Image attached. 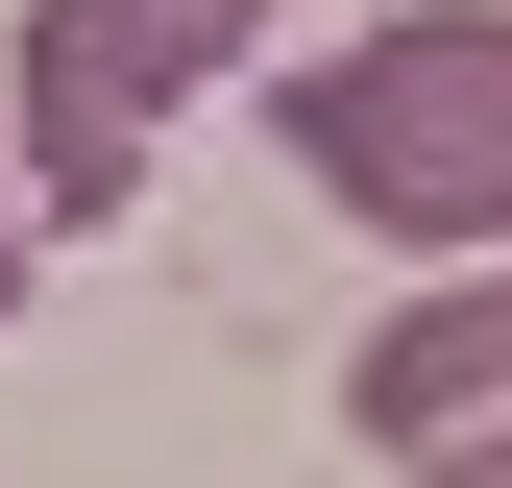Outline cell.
<instances>
[{"instance_id":"1","label":"cell","mask_w":512,"mask_h":488,"mask_svg":"<svg viewBox=\"0 0 512 488\" xmlns=\"http://www.w3.org/2000/svg\"><path fill=\"white\" fill-rule=\"evenodd\" d=\"M269 147H293V196H342L415 269H512V0H415V25L317 49L269 98Z\"/></svg>"},{"instance_id":"2","label":"cell","mask_w":512,"mask_h":488,"mask_svg":"<svg viewBox=\"0 0 512 488\" xmlns=\"http://www.w3.org/2000/svg\"><path fill=\"white\" fill-rule=\"evenodd\" d=\"M269 49V0H25V122H0V171H25V220H122L171 147V98L244 74Z\"/></svg>"},{"instance_id":"3","label":"cell","mask_w":512,"mask_h":488,"mask_svg":"<svg viewBox=\"0 0 512 488\" xmlns=\"http://www.w3.org/2000/svg\"><path fill=\"white\" fill-rule=\"evenodd\" d=\"M342 415H366L391 464H512V269H415L391 318H366Z\"/></svg>"},{"instance_id":"4","label":"cell","mask_w":512,"mask_h":488,"mask_svg":"<svg viewBox=\"0 0 512 488\" xmlns=\"http://www.w3.org/2000/svg\"><path fill=\"white\" fill-rule=\"evenodd\" d=\"M0 318H25V171H0Z\"/></svg>"},{"instance_id":"5","label":"cell","mask_w":512,"mask_h":488,"mask_svg":"<svg viewBox=\"0 0 512 488\" xmlns=\"http://www.w3.org/2000/svg\"><path fill=\"white\" fill-rule=\"evenodd\" d=\"M391 488H512V464H391Z\"/></svg>"}]
</instances>
